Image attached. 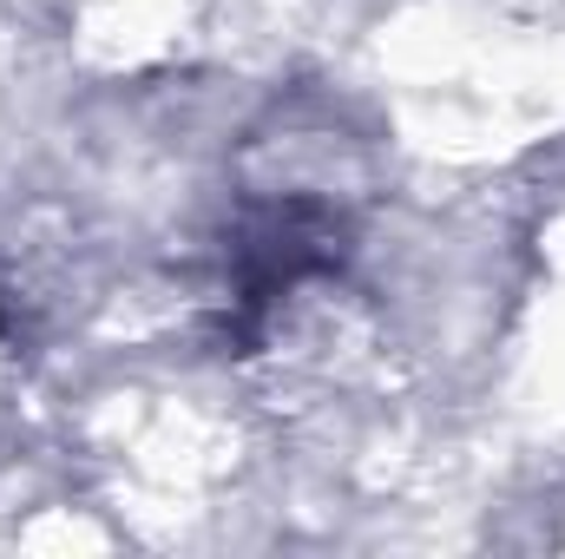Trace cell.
<instances>
[{"label": "cell", "mask_w": 565, "mask_h": 559, "mask_svg": "<svg viewBox=\"0 0 565 559\" xmlns=\"http://www.w3.org/2000/svg\"><path fill=\"white\" fill-rule=\"evenodd\" d=\"M342 257H349V218L329 198H309V191L250 198L224 231L217 349L250 356L282 296H296L309 277H335Z\"/></svg>", "instance_id": "1"}]
</instances>
